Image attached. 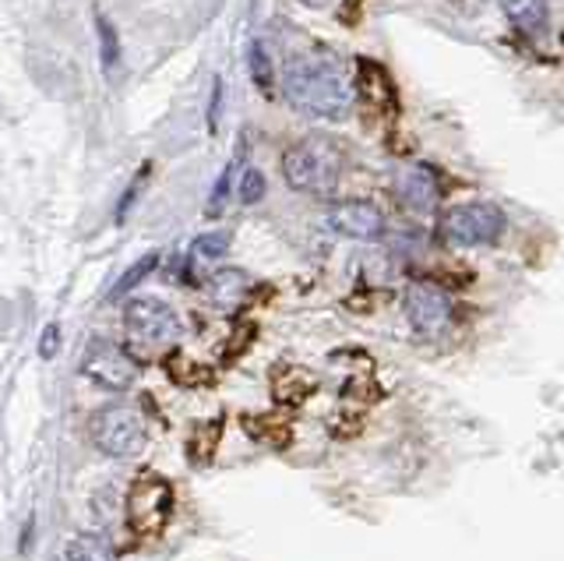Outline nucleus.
I'll return each instance as SVG.
<instances>
[{"instance_id":"1","label":"nucleus","mask_w":564,"mask_h":561,"mask_svg":"<svg viewBox=\"0 0 564 561\" xmlns=\"http://www.w3.org/2000/svg\"><path fill=\"white\" fill-rule=\"evenodd\" d=\"M282 89H286L290 107H296L300 114H307V117H328V120L349 114L352 99H357L343 61L325 54V50H307V54H296L286 64Z\"/></svg>"},{"instance_id":"2","label":"nucleus","mask_w":564,"mask_h":561,"mask_svg":"<svg viewBox=\"0 0 564 561\" xmlns=\"http://www.w3.org/2000/svg\"><path fill=\"white\" fill-rule=\"evenodd\" d=\"M282 177L304 195H332L343 177V149L322 134L304 138L282 155Z\"/></svg>"},{"instance_id":"3","label":"nucleus","mask_w":564,"mask_h":561,"mask_svg":"<svg viewBox=\"0 0 564 561\" xmlns=\"http://www.w3.org/2000/svg\"><path fill=\"white\" fill-rule=\"evenodd\" d=\"M88 438L93 445L110 455V460H138L149 445V431L141 424V413L128 402H110L88 420Z\"/></svg>"},{"instance_id":"4","label":"nucleus","mask_w":564,"mask_h":561,"mask_svg":"<svg viewBox=\"0 0 564 561\" xmlns=\"http://www.w3.org/2000/svg\"><path fill=\"white\" fill-rule=\"evenodd\" d=\"M437 234L452 248H484L505 234V213L494 202H466L441 216Z\"/></svg>"},{"instance_id":"5","label":"nucleus","mask_w":564,"mask_h":561,"mask_svg":"<svg viewBox=\"0 0 564 561\" xmlns=\"http://www.w3.org/2000/svg\"><path fill=\"white\" fill-rule=\"evenodd\" d=\"M123 325H128L134 339L152 343V346L176 343L184 332L181 314H176L166 301H159V296H138V301H131L123 308Z\"/></svg>"},{"instance_id":"6","label":"nucleus","mask_w":564,"mask_h":561,"mask_svg":"<svg viewBox=\"0 0 564 561\" xmlns=\"http://www.w3.org/2000/svg\"><path fill=\"white\" fill-rule=\"evenodd\" d=\"M82 375L106 392H128L138 378V364L117 343L96 339L82 354Z\"/></svg>"},{"instance_id":"7","label":"nucleus","mask_w":564,"mask_h":561,"mask_svg":"<svg viewBox=\"0 0 564 561\" xmlns=\"http://www.w3.org/2000/svg\"><path fill=\"white\" fill-rule=\"evenodd\" d=\"M405 322L416 336H441L452 325V296L434 283H410L402 293Z\"/></svg>"},{"instance_id":"8","label":"nucleus","mask_w":564,"mask_h":561,"mask_svg":"<svg viewBox=\"0 0 564 561\" xmlns=\"http://www.w3.org/2000/svg\"><path fill=\"white\" fill-rule=\"evenodd\" d=\"M173 513V487L163 477H141L128 495V522L138 533L163 530Z\"/></svg>"},{"instance_id":"9","label":"nucleus","mask_w":564,"mask_h":561,"mask_svg":"<svg viewBox=\"0 0 564 561\" xmlns=\"http://www.w3.org/2000/svg\"><path fill=\"white\" fill-rule=\"evenodd\" d=\"M395 195L413 213H431L441 202V181L427 163H405L395 170Z\"/></svg>"},{"instance_id":"10","label":"nucleus","mask_w":564,"mask_h":561,"mask_svg":"<svg viewBox=\"0 0 564 561\" xmlns=\"http://www.w3.org/2000/svg\"><path fill=\"white\" fill-rule=\"evenodd\" d=\"M328 230L349 240H378L384 234V216L370 202H343L328 213Z\"/></svg>"},{"instance_id":"11","label":"nucleus","mask_w":564,"mask_h":561,"mask_svg":"<svg viewBox=\"0 0 564 561\" xmlns=\"http://www.w3.org/2000/svg\"><path fill=\"white\" fill-rule=\"evenodd\" d=\"M247 293H251V279H247V272H240V269H219L208 279L212 304L223 308V311L240 308L247 301Z\"/></svg>"},{"instance_id":"12","label":"nucleus","mask_w":564,"mask_h":561,"mask_svg":"<svg viewBox=\"0 0 564 561\" xmlns=\"http://www.w3.org/2000/svg\"><path fill=\"white\" fill-rule=\"evenodd\" d=\"M501 8L525 36H543L546 22H551V0H501Z\"/></svg>"},{"instance_id":"13","label":"nucleus","mask_w":564,"mask_h":561,"mask_svg":"<svg viewBox=\"0 0 564 561\" xmlns=\"http://www.w3.org/2000/svg\"><path fill=\"white\" fill-rule=\"evenodd\" d=\"M67 561H117L110 540L99 533H78L67 543Z\"/></svg>"},{"instance_id":"14","label":"nucleus","mask_w":564,"mask_h":561,"mask_svg":"<svg viewBox=\"0 0 564 561\" xmlns=\"http://www.w3.org/2000/svg\"><path fill=\"white\" fill-rule=\"evenodd\" d=\"M96 29H99V57H102V72L113 75L120 67V40H117V29L110 25L106 14H96Z\"/></svg>"},{"instance_id":"15","label":"nucleus","mask_w":564,"mask_h":561,"mask_svg":"<svg viewBox=\"0 0 564 561\" xmlns=\"http://www.w3.org/2000/svg\"><path fill=\"white\" fill-rule=\"evenodd\" d=\"M155 266H159V255H155V251H152V255H145V258H138L134 266H131V269L123 272V276L117 279V283H113V290H110L113 301H117V296H128V293L141 283V279L155 272Z\"/></svg>"},{"instance_id":"16","label":"nucleus","mask_w":564,"mask_h":561,"mask_svg":"<svg viewBox=\"0 0 564 561\" xmlns=\"http://www.w3.org/2000/svg\"><path fill=\"white\" fill-rule=\"evenodd\" d=\"M194 258H202V261H219L226 251H229V234L216 230V234H202L198 240H194Z\"/></svg>"},{"instance_id":"17","label":"nucleus","mask_w":564,"mask_h":561,"mask_svg":"<svg viewBox=\"0 0 564 561\" xmlns=\"http://www.w3.org/2000/svg\"><path fill=\"white\" fill-rule=\"evenodd\" d=\"M237 170H240V160L229 163V166L223 170V177L216 181V187H212V198H208V216H219L223 208H226V198H229V187H234Z\"/></svg>"},{"instance_id":"18","label":"nucleus","mask_w":564,"mask_h":561,"mask_svg":"<svg viewBox=\"0 0 564 561\" xmlns=\"http://www.w3.org/2000/svg\"><path fill=\"white\" fill-rule=\"evenodd\" d=\"M251 78L261 93L272 89V64H269V54H264V43L251 46Z\"/></svg>"},{"instance_id":"19","label":"nucleus","mask_w":564,"mask_h":561,"mask_svg":"<svg viewBox=\"0 0 564 561\" xmlns=\"http://www.w3.org/2000/svg\"><path fill=\"white\" fill-rule=\"evenodd\" d=\"M264 198V173L261 170H243L240 177V202L243 205H258Z\"/></svg>"},{"instance_id":"20","label":"nucleus","mask_w":564,"mask_h":561,"mask_svg":"<svg viewBox=\"0 0 564 561\" xmlns=\"http://www.w3.org/2000/svg\"><path fill=\"white\" fill-rule=\"evenodd\" d=\"M57 349H61V325L50 322L43 328V336H40V357L43 360H53V357H57Z\"/></svg>"},{"instance_id":"21","label":"nucleus","mask_w":564,"mask_h":561,"mask_svg":"<svg viewBox=\"0 0 564 561\" xmlns=\"http://www.w3.org/2000/svg\"><path fill=\"white\" fill-rule=\"evenodd\" d=\"M219 114H223V78L212 82V103H208V128H219Z\"/></svg>"},{"instance_id":"22","label":"nucleus","mask_w":564,"mask_h":561,"mask_svg":"<svg viewBox=\"0 0 564 561\" xmlns=\"http://www.w3.org/2000/svg\"><path fill=\"white\" fill-rule=\"evenodd\" d=\"M304 4H307V8H325L328 0H304Z\"/></svg>"}]
</instances>
